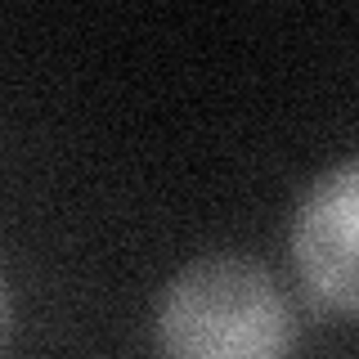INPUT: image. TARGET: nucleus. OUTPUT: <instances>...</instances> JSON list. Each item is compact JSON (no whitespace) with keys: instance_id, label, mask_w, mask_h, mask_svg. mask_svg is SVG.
<instances>
[{"instance_id":"nucleus-1","label":"nucleus","mask_w":359,"mask_h":359,"mask_svg":"<svg viewBox=\"0 0 359 359\" xmlns=\"http://www.w3.org/2000/svg\"><path fill=\"white\" fill-rule=\"evenodd\" d=\"M297 323L256 261L207 256L180 269L157 306L162 359H287Z\"/></svg>"},{"instance_id":"nucleus-2","label":"nucleus","mask_w":359,"mask_h":359,"mask_svg":"<svg viewBox=\"0 0 359 359\" xmlns=\"http://www.w3.org/2000/svg\"><path fill=\"white\" fill-rule=\"evenodd\" d=\"M292 261L319 301L359 314V157L314 180L292 224Z\"/></svg>"}]
</instances>
